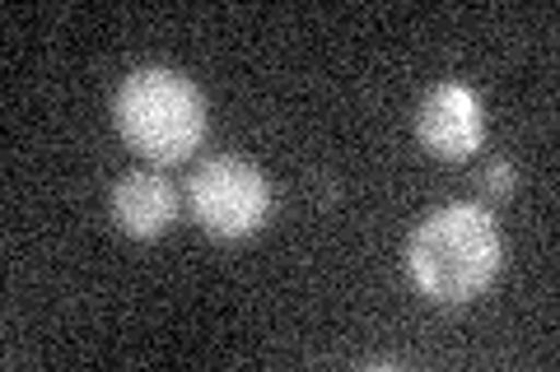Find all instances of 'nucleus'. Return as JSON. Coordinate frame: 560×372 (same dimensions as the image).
I'll return each instance as SVG.
<instances>
[{
	"instance_id": "1",
	"label": "nucleus",
	"mask_w": 560,
	"mask_h": 372,
	"mask_svg": "<svg viewBox=\"0 0 560 372\" xmlns=\"http://www.w3.org/2000/svg\"><path fill=\"white\" fill-rule=\"evenodd\" d=\"M504 261V238L490 209L471 201H453L430 209L411 228L407 275L411 285L434 303H467L495 279Z\"/></svg>"
},
{
	"instance_id": "2",
	"label": "nucleus",
	"mask_w": 560,
	"mask_h": 372,
	"mask_svg": "<svg viewBox=\"0 0 560 372\" xmlns=\"http://www.w3.org/2000/svg\"><path fill=\"white\" fill-rule=\"evenodd\" d=\"M113 121L136 154L168 168V164L191 158V149L206 140V98L178 70L140 65L117 88Z\"/></svg>"
},
{
	"instance_id": "3",
	"label": "nucleus",
	"mask_w": 560,
	"mask_h": 372,
	"mask_svg": "<svg viewBox=\"0 0 560 372\" xmlns=\"http://www.w3.org/2000/svg\"><path fill=\"white\" fill-rule=\"evenodd\" d=\"M187 205L197 224L215 238H248L261 228L271 209V187L248 158L220 154L191 172L187 182Z\"/></svg>"
},
{
	"instance_id": "4",
	"label": "nucleus",
	"mask_w": 560,
	"mask_h": 372,
	"mask_svg": "<svg viewBox=\"0 0 560 372\" xmlns=\"http://www.w3.org/2000/svg\"><path fill=\"white\" fill-rule=\"evenodd\" d=\"M416 135L430 154L448 158H471L481 149V135H486V117H481V98L471 94L467 84L458 80H444L434 84L425 98H420V112H416Z\"/></svg>"
},
{
	"instance_id": "5",
	"label": "nucleus",
	"mask_w": 560,
	"mask_h": 372,
	"mask_svg": "<svg viewBox=\"0 0 560 372\" xmlns=\"http://www.w3.org/2000/svg\"><path fill=\"white\" fill-rule=\"evenodd\" d=\"M113 219L121 233H131V238H160V233H168V224L178 219V191L154 168L127 172V177H117V187H113Z\"/></svg>"
},
{
	"instance_id": "6",
	"label": "nucleus",
	"mask_w": 560,
	"mask_h": 372,
	"mask_svg": "<svg viewBox=\"0 0 560 372\" xmlns=\"http://www.w3.org/2000/svg\"><path fill=\"white\" fill-rule=\"evenodd\" d=\"M481 187H486V196H510V191H514V164L490 158V164L481 168Z\"/></svg>"
}]
</instances>
